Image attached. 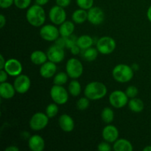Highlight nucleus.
Here are the masks:
<instances>
[{
	"label": "nucleus",
	"instance_id": "f257e3e1",
	"mask_svg": "<svg viewBox=\"0 0 151 151\" xmlns=\"http://www.w3.org/2000/svg\"><path fill=\"white\" fill-rule=\"evenodd\" d=\"M28 23L33 27H41L46 20V13L42 6L35 4L28 8L26 13Z\"/></svg>",
	"mask_w": 151,
	"mask_h": 151
},
{
	"label": "nucleus",
	"instance_id": "f03ea898",
	"mask_svg": "<svg viewBox=\"0 0 151 151\" xmlns=\"http://www.w3.org/2000/svg\"><path fill=\"white\" fill-rule=\"evenodd\" d=\"M107 88L103 83L91 82L87 84L84 89V94L91 100H98L103 98L107 94Z\"/></svg>",
	"mask_w": 151,
	"mask_h": 151
},
{
	"label": "nucleus",
	"instance_id": "7ed1b4c3",
	"mask_svg": "<svg viewBox=\"0 0 151 151\" xmlns=\"http://www.w3.org/2000/svg\"><path fill=\"white\" fill-rule=\"evenodd\" d=\"M114 79L119 83H125L129 82L134 77V70L126 64H118L115 66L112 71Z\"/></svg>",
	"mask_w": 151,
	"mask_h": 151
},
{
	"label": "nucleus",
	"instance_id": "20e7f679",
	"mask_svg": "<svg viewBox=\"0 0 151 151\" xmlns=\"http://www.w3.org/2000/svg\"><path fill=\"white\" fill-rule=\"evenodd\" d=\"M66 71L69 78L72 79H78L83 75V66L78 59L72 58L66 62Z\"/></svg>",
	"mask_w": 151,
	"mask_h": 151
},
{
	"label": "nucleus",
	"instance_id": "39448f33",
	"mask_svg": "<svg viewBox=\"0 0 151 151\" xmlns=\"http://www.w3.org/2000/svg\"><path fill=\"white\" fill-rule=\"evenodd\" d=\"M50 97L58 105H63L69 100V94L64 87L55 84L50 89Z\"/></svg>",
	"mask_w": 151,
	"mask_h": 151
},
{
	"label": "nucleus",
	"instance_id": "423d86ee",
	"mask_svg": "<svg viewBox=\"0 0 151 151\" xmlns=\"http://www.w3.org/2000/svg\"><path fill=\"white\" fill-rule=\"evenodd\" d=\"M97 49L101 54L109 55L116 49V41L111 37L103 36L97 41Z\"/></svg>",
	"mask_w": 151,
	"mask_h": 151
},
{
	"label": "nucleus",
	"instance_id": "0eeeda50",
	"mask_svg": "<svg viewBox=\"0 0 151 151\" xmlns=\"http://www.w3.org/2000/svg\"><path fill=\"white\" fill-rule=\"evenodd\" d=\"M49 117L46 114L38 112L33 114L29 120V126L33 131H38L44 129L48 125Z\"/></svg>",
	"mask_w": 151,
	"mask_h": 151
},
{
	"label": "nucleus",
	"instance_id": "6e6552de",
	"mask_svg": "<svg viewBox=\"0 0 151 151\" xmlns=\"http://www.w3.org/2000/svg\"><path fill=\"white\" fill-rule=\"evenodd\" d=\"M109 103L114 108L121 109L128 103V97L124 91L116 90L111 93L109 96Z\"/></svg>",
	"mask_w": 151,
	"mask_h": 151
},
{
	"label": "nucleus",
	"instance_id": "1a4fd4ad",
	"mask_svg": "<svg viewBox=\"0 0 151 151\" xmlns=\"http://www.w3.org/2000/svg\"><path fill=\"white\" fill-rule=\"evenodd\" d=\"M40 35L47 41H55L59 38L60 32L55 26L52 24H47L41 27L40 29Z\"/></svg>",
	"mask_w": 151,
	"mask_h": 151
},
{
	"label": "nucleus",
	"instance_id": "9d476101",
	"mask_svg": "<svg viewBox=\"0 0 151 151\" xmlns=\"http://www.w3.org/2000/svg\"><path fill=\"white\" fill-rule=\"evenodd\" d=\"M49 17L50 21L54 24L60 25L66 21V13L64 10V7H62L56 4L53 6L50 10Z\"/></svg>",
	"mask_w": 151,
	"mask_h": 151
},
{
	"label": "nucleus",
	"instance_id": "9b49d317",
	"mask_svg": "<svg viewBox=\"0 0 151 151\" xmlns=\"http://www.w3.org/2000/svg\"><path fill=\"white\" fill-rule=\"evenodd\" d=\"M31 81L29 77L26 75H19L16 77L13 86L16 92L19 94H25L30 88Z\"/></svg>",
	"mask_w": 151,
	"mask_h": 151
},
{
	"label": "nucleus",
	"instance_id": "f8f14e48",
	"mask_svg": "<svg viewBox=\"0 0 151 151\" xmlns=\"http://www.w3.org/2000/svg\"><path fill=\"white\" fill-rule=\"evenodd\" d=\"M47 57L48 60L55 63H60L63 61L65 58V52L63 48L54 44L51 46L47 50Z\"/></svg>",
	"mask_w": 151,
	"mask_h": 151
},
{
	"label": "nucleus",
	"instance_id": "ddd939ff",
	"mask_svg": "<svg viewBox=\"0 0 151 151\" xmlns=\"http://www.w3.org/2000/svg\"><path fill=\"white\" fill-rule=\"evenodd\" d=\"M105 13L99 7H92L88 10V21L94 25H100L104 22Z\"/></svg>",
	"mask_w": 151,
	"mask_h": 151
},
{
	"label": "nucleus",
	"instance_id": "4468645a",
	"mask_svg": "<svg viewBox=\"0 0 151 151\" xmlns=\"http://www.w3.org/2000/svg\"><path fill=\"white\" fill-rule=\"evenodd\" d=\"M4 69L10 76L17 77L22 73V65L17 59L11 58L6 61Z\"/></svg>",
	"mask_w": 151,
	"mask_h": 151
},
{
	"label": "nucleus",
	"instance_id": "2eb2a0df",
	"mask_svg": "<svg viewBox=\"0 0 151 151\" xmlns=\"http://www.w3.org/2000/svg\"><path fill=\"white\" fill-rule=\"evenodd\" d=\"M102 136L105 141L109 143H114L118 139L119 131L114 125H109L103 128Z\"/></svg>",
	"mask_w": 151,
	"mask_h": 151
},
{
	"label": "nucleus",
	"instance_id": "dca6fc26",
	"mask_svg": "<svg viewBox=\"0 0 151 151\" xmlns=\"http://www.w3.org/2000/svg\"><path fill=\"white\" fill-rule=\"evenodd\" d=\"M57 72V66L56 63L50 60L45 62L44 64L41 65L40 68V75L44 78H51L55 75Z\"/></svg>",
	"mask_w": 151,
	"mask_h": 151
},
{
	"label": "nucleus",
	"instance_id": "f3484780",
	"mask_svg": "<svg viewBox=\"0 0 151 151\" xmlns=\"http://www.w3.org/2000/svg\"><path fill=\"white\" fill-rule=\"evenodd\" d=\"M58 124L61 130L65 132H71L75 128V122L71 116L68 114H62L58 119Z\"/></svg>",
	"mask_w": 151,
	"mask_h": 151
},
{
	"label": "nucleus",
	"instance_id": "a211bd4d",
	"mask_svg": "<svg viewBox=\"0 0 151 151\" xmlns=\"http://www.w3.org/2000/svg\"><path fill=\"white\" fill-rule=\"evenodd\" d=\"M28 146L32 151H42L45 147V142L41 136L33 135L28 140Z\"/></svg>",
	"mask_w": 151,
	"mask_h": 151
},
{
	"label": "nucleus",
	"instance_id": "6ab92c4d",
	"mask_svg": "<svg viewBox=\"0 0 151 151\" xmlns=\"http://www.w3.org/2000/svg\"><path fill=\"white\" fill-rule=\"evenodd\" d=\"M16 92L14 86L10 83L3 82L0 84V96L3 99L9 100L14 97L15 93Z\"/></svg>",
	"mask_w": 151,
	"mask_h": 151
},
{
	"label": "nucleus",
	"instance_id": "aec40b11",
	"mask_svg": "<svg viewBox=\"0 0 151 151\" xmlns=\"http://www.w3.org/2000/svg\"><path fill=\"white\" fill-rule=\"evenodd\" d=\"M113 149L115 151H133L132 144L125 139H118L114 142Z\"/></svg>",
	"mask_w": 151,
	"mask_h": 151
},
{
	"label": "nucleus",
	"instance_id": "412c9836",
	"mask_svg": "<svg viewBox=\"0 0 151 151\" xmlns=\"http://www.w3.org/2000/svg\"><path fill=\"white\" fill-rule=\"evenodd\" d=\"M74 30H75V24L73 22L70 21H65L60 25V27H59L60 36L65 37V38L72 35Z\"/></svg>",
	"mask_w": 151,
	"mask_h": 151
},
{
	"label": "nucleus",
	"instance_id": "4be33fe9",
	"mask_svg": "<svg viewBox=\"0 0 151 151\" xmlns=\"http://www.w3.org/2000/svg\"><path fill=\"white\" fill-rule=\"evenodd\" d=\"M48 57L47 55L41 50H35L32 52L30 55V60L35 65H42L47 62Z\"/></svg>",
	"mask_w": 151,
	"mask_h": 151
},
{
	"label": "nucleus",
	"instance_id": "5701e85b",
	"mask_svg": "<svg viewBox=\"0 0 151 151\" xmlns=\"http://www.w3.org/2000/svg\"><path fill=\"white\" fill-rule=\"evenodd\" d=\"M128 108L131 111L134 113H140L144 110L145 105L142 100L139 98H131L130 101H128Z\"/></svg>",
	"mask_w": 151,
	"mask_h": 151
},
{
	"label": "nucleus",
	"instance_id": "b1692460",
	"mask_svg": "<svg viewBox=\"0 0 151 151\" xmlns=\"http://www.w3.org/2000/svg\"><path fill=\"white\" fill-rule=\"evenodd\" d=\"M72 21L76 24H83L88 20V12L84 9H78L72 13Z\"/></svg>",
	"mask_w": 151,
	"mask_h": 151
},
{
	"label": "nucleus",
	"instance_id": "393cba45",
	"mask_svg": "<svg viewBox=\"0 0 151 151\" xmlns=\"http://www.w3.org/2000/svg\"><path fill=\"white\" fill-rule=\"evenodd\" d=\"M94 44V39L91 36L88 35H83L78 38L77 44L81 49V50H86V49L91 47Z\"/></svg>",
	"mask_w": 151,
	"mask_h": 151
},
{
	"label": "nucleus",
	"instance_id": "a878e982",
	"mask_svg": "<svg viewBox=\"0 0 151 151\" xmlns=\"http://www.w3.org/2000/svg\"><path fill=\"white\" fill-rule=\"evenodd\" d=\"M83 54L82 56L86 61H94L96 60L98 56V50L97 48H93V47H89L86 50H82Z\"/></svg>",
	"mask_w": 151,
	"mask_h": 151
},
{
	"label": "nucleus",
	"instance_id": "bb28decb",
	"mask_svg": "<svg viewBox=\"0 0 151 151\" xmlns=\"http://www.w3.org/2000/svg\"><path fill=\"white\" fill-rule=\"evenodd\" d=\"M101 118L105 123L110 124L113 122L114 118V113L113 110L109 107L104 108L101 112Z\"/></svg>",
	"mask_w": 151,
	"mask_h": 151
},
{
	"label": "nucleus",
	"instance_id": "cd10ccee",
	"mask_svg": "<svg viewBox=\"0 0 151 151\" xmlns=\"http://www.w3.org/2000/svg\"><path fill=\"white\" fill-rule=\"evenodd\" d=\"M81 85L78 81L74 79L69 84V92L73 97H78L81 93Z\"/></svg>",
	"mask_w": 151,
	"mask_h": 151
},
{
	"label": "nucleus",
	"instance_id": "c85d7f7f",
	"mask_svg": "<svg viewBox=\"0 0 151 151\" xmlns=\"http://www.w3.org/2000/svg\"><path fill=\"white\" fill-rule=\"evenodd\" d=\"M68 77H69V75H67V73H65V72H58V73L55 75L53 83L55 85L63 86L67 82Z\"/></svg>",
	"mask_w": 151,
	"mask_h": 151
},
{
	"label": "nucleus",
	"instance_id": "c756f323",
	"mask_svg": "<svg viewBox=\"0 0 151 151\" xmlns=\"http://www.w3.org/2000/svg\"><path fill=\"white\" fill-rule=\"evenodd\" d=\"M58 113V106L57 103H50L46 109V114L49 118H53Z\"/></svg>",
	"mask_w": 151,
	"mask_h": 151
},
{
	"label": "nucleus",
	"instance_id": "7c9ffc66",
	"mask_svg": "<svg viewBox=\"0 0 151 151\" xmlns=\"http://www.w3.org/2000/svg\"><path fill=\"white\" fill-rule=\"evenodd\" d=\"M76 106L80 111H84L89 106V99L88 97H81L77 101Z\"/></svg>",
	"mask_w": 151,
	"mask_h": 151
},
{
	"label": "nucleus",
	"instance_id": "2f4dec72",
	"mask_svg": "<svg viewBox=\"0 0 151 151\" xmlns=\"http://www.w3.org/2000/svg\"><path fill=\"white\" fill-rule=\"evenodd\" d=\"M77 4L78 7L84 10H89L93 7L94 0H76Z\"/></svg>",
	"mask_w": 151,
	"mask_h": 151
},
{
	"label": "nucleus",
	"instance_id": "473e14b6",
	"mask_svg": "<svg viewBox=\"0 0 151 151\" xmlns=\"http://www.w3.org/2000/svg\"><path fill=\"white\" fill-rule=\"evenodd\" d=\"M32 0H14V4L21 10L27 9L29 7Z\"/></svg>",
	"mask_w": 151,
	"mask_h": 151
},
{
	"label": "nucleus",
	"instance_id": "72a5a7b5",
	"mask_svg": "<svg viewBox=\"0 0 151 151\" xmlns=\"http://www.w3.org/2000/svg\"><path fill=\"white\" fill-rule=\"evenodd\" d=\"M138 88L134 86H130L125 90V94L128 97V98H134L138 94Z\"/></svg>",
	"mask_w": 151,
	"mask_h": 151
},
{
	"label": "nucleus",
	"instance_id": "f704fd0d",
	"mask_svg": "<svg viewBox=\"0 0 151 151\" xmlns=\"http://www.w3.org/2000/svg\"><path fill=\"white\" fill-rule=\"evenodd\" d=\"M66 47L68 49H71L74 45L77 44V41H78V38L73 34L71 35L70 36L66 37Z\"/></svg>",
	"mask_w": 151,
	"mask_h": 151
},
{
	"label": "nucleus",
	"instance_id": "c9c22d12",
	"mask_svg": "<svg viewBox=\"0 0 151 151\" xmlns=\"http://www.w3.org/2000/svg\"><path fill=\"white\" fill-rule=\"evenodd\" d=\"M97 150L99 151H111V146L108 142H103L100 143L98 145Z\"/></svg>",
	"mask_w": 151,
	"mask_h": 151
},
{
	"label": "nucleus",
	"instance_id": "e433bc0d",
	"mask_svg": "<svg viewBox=\"0 0 151 151\" xmlns=\"http://www.w3.org/2000/svg\"><path fill=\"white\" fill-rule=\"evenodd\" d=\"M14 4V0H0V7L1 8H9Z\"/></svg>",
	"mask_w": 151,
	"mask_h": 151
},
{
	"label": "nucleus",
	"instance_id": "4c0bfd02",
	"mask_svg": "<svg viewBox=\"0 0 151 151\" xmlns=\"http://www.w3.org/2000/svg\"><path fill=\"white\" fill-rule=\"evenodd\" d=\"M55 44L64 49V47H66V38H65V37L61 36L60 38H58L55 41Z\"/></svg>",
	"mask_w": 151,
	"mask_h": 151
},
{
	"label": "nucleus",
	"instance_id": "58836bf2",
	"mask_svg": "<svg viewBox=\"0 0 151 151\" xmlns=\"http://www.w3.org/2000/svg\"><path fill=\"white\" fill-rule=\"evenodd\" d=\"M56 4L62 7H66L70 4L71 0H56Z\"/></svg>",
	"mask_w": 151,
	"mask_h": 151
},
{
	"label": "nucleus",
	"instance_id": "ea45409f",
	"mask_svg": "<svg viewBox=\"0 0 151 151\" xmlns=\"http://www.w3.org/2000/svg\"><path fill=\"white\" fill-rule=\"evenodd\" d=\"M7 75H8V74L4 69H1V71H0V82H6L7 79Z\"/></svg>",
	"mask_w": 151,
	"mask_h": 151
},
{
	"label": "nucleus",
	"instance_id": "a19ab883",
	"mask_svg": "<svg viewBox=\"0 0 151 151\" xmlns=\"http://www.w3.org/2000/svg\"><path fill=\"white\" fill-rule=\"evenodd\" d=\"M70 50H71V52H72V54L74 55H78L81 52V49L78 47V44H75V45H74L73 47L70 49Z\"/></svg>",
	"mask_w": 151,
	"mask_h": 151
},
{
	"label": "nucleus",
	"instance_id": "79ce46f5",
	"mask_svg": "<svg viewBox=\"0 0 151 151\" xmlns=\"http://www.w3.org/2000/svg\"><path fill=\"white\" fill-rule=\"evenodd\" d=\"M6 24V18L3 14L0 15V27L3 28Z\"/></svg>",
	"mask_w": 151,
	"mask_h": 151
},
{
	"label": "nucleus",
	"instance_id": "37998d69",
	"mask_svg": "<svg viewBox=\"0 0 151 151\" xmlns=\"http://www.w3.org/2000/svg\"><path fill=\"white\" fill-rule=\"evenodd\" d=\"M0 59H1V62H0V69H4L6 61L4 60V58L2 55H0Z\"/></svg>",
	"mask_w": 151,
	"mask_h": 151
},
{
	"label": "nucleus",
	"instance_id": "c03bdc74",
	"mask_svg": "<svg viewBox=\"0 0 151 151\" xmlns=\"http://www.w3.org/2000/svg\"><path fill=\"white\" fill-rule=\"evenodd\" d=\"M35 4H38V5L44 6L46 4H47L49 1V0H35Z\"/></svg>",
	"mask_w": 151,
	"mask_h": 151
},
{
	"label": "nucleus",
	"instance_id": "a18cd8bd",
	"mask_svg": "<svg viewBox=\"0 0 151 151\" xmlns=\"http://www.w3.org/2000/svg\"><path fill=\"white\" fill-rule=\"evenodd\" d=\"M5 151H19V148L18 147H16V146H9V147H7V148H5Z\"/></svg>",
	"mask_w": 151,
	"mask_h": 151
},
{
	"label": "nucleus",
	"instance_id": "49530a36",
	"mask_svg": "<svg viewBox=\"0 0 151 151\" xmlns=\"http://www.w3.org/2000/svg\"><path fill=\"white\" fill-rule=\"evenodd\" d=\"M147 19H148V20L151 22V5L149 7L148 10H147Z\"/></svg>",
	"mask_w": 151,
	"mask_h": 151
},
{
	"label": "nucleus",
	"instance_id": "de8ad7c7",
	"mask_svg": "<svg viewBox=\"0 0 151 151\" xmlns=\"http://www.w3.org/2000/svg\"><path fill=\"white\" fill-rule=\"evenodd\" d=\"M131 68H132L133 70L134 71H138L139 69V65L137 64V63H134V64L131 66Z\"/></svg>",
	"mask_w": 151,
	"mask_h": 151
},
{
	"label": "nucleus",
	"instance_id": "09e8293b",
	"mask_svg": "<svg viewBox=\"0 0 151 151\" xmlns=\"http://www.w3.org/2000/svg\"><path fill=\"white\" fill-rule=\"evenodd\" d=\"M143 151H151V146L148 145L143 149Z\"/></svg>",
	"mask_w": 151,
	"mask_h": 151
}]
</instances>
